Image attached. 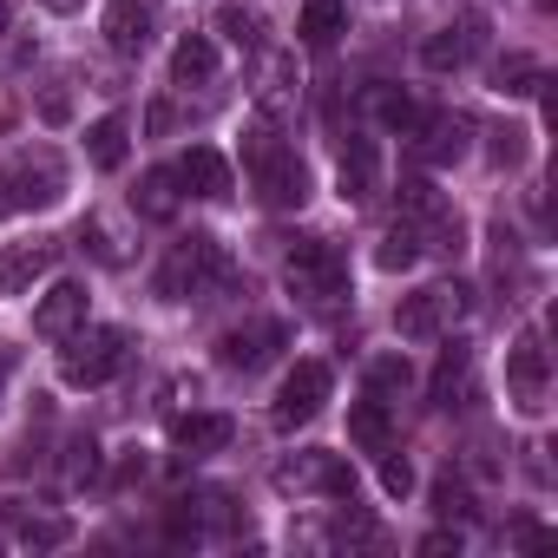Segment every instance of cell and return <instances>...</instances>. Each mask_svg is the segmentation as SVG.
Instances as JSON below:
<instances>
[{
    "label": "cell",
    "mask_w": 558,
    "mask_h": 558,
    "mask_svg": "<svg viewBox=\"0 0 558 558\" xmlns=\"http://www.w3.org/2000/svg\"><path fill=\"white\" fill-rule=\"evenodd\" d=\"M40 119H47V125H66V119H73V99H66V93H47V99H40Z\"/></svg>",
    "instance_id": "34"
},
{
    "label": "cell",
    "mask_w": 558,
    "mask_h": 558,
    "mask_svg": "<svg viewBox=\"0 0 558 558\" xmlns=\"http://www.w3.org/2000/svg\"><path fill=\"white\" fill-rule=\"evenodd\" d=\"M381 486H388L395 499H408V493H414V466H408L401 453H388V460H381Z\"/></svg>",
    "instance_id": "31"
},
{
    "label": "cell",
    "mask_w": 558,
    "mask_h": 558,
    "mask_svg": "<svg viewBox=\"0 0 558 558\" xmlns=\"http://www.w3.org/2000/svg\"><path fill=\"white\" fill-rule=\"evenodd\" d=\"M106 47L125 53V60H138L151 47V14L138 8V0H112L106 8Z\"/></svg>",
    "instance_id": "14"
},
{
    "label": "cell",
    "mask_w": 558,
    "mask_h": 558,
    "mask_svg": "<svg viewBox=\"0 0 558 558\" xmlns=\"http://www.w3.org/2000/svg\"><path fill=\"white\" fill-rule=\"evenodd\" d=\"M243 165H250V178H256V191H263V204L269 210H303L310 204V165L276 138V132H250L243 138Z\"/></svg>",
    "instance_id": "1"
},
{
    "label": "cell",
    "mask_w": 558,
    "mask_h": 558,
    "mask_svg": "<svg viewBox=\"0 0 558 558\" xmlns=\"http://www.w3.org/2000/svg\"><path fill=\"white\" fill-rule=\"evenodd\" d=\"M8 375H14V355H8V349H0V388H8Z\"/></svg>",
    "instance_id": "38"
},
{
    "label": "cell",
    "mask_w": 558,
    "mask_h": 558,
    "mask_svg": "<svg viewBox=\"0 0 558 558\" xmlns=\"http://www.w3.org/2000/svg\"><path fill=\"white\" fill-rule=\"evenodd\" d=\"M401 210L421 223V217H434V210H440V191H434L427 178H401Z\"/></svg>",
    "instance_id": "29"
},
{
    "label": "cell",
    "mask_w": 558,
    "mask_h": 558,
    "mask_svg": "<svg viewBox=\"0 0 558 558\" xmlns=\"http://www.w3.org/2000/svg\"><path fill=\"white\" fill-rule=\"evenodd\" d=\"M178 184L191 191V197H230V165H223V151L217 145H191L184 158H178Z\"/></svg>",
    "instance_id": "12"
},
{
    "label": "cell",
    "mask_w": 558,
    "mask_h": 558,
    "mask_svg": "<svg viewBox=\"0 0 558 558\" xmlns=\"http://www.w3.org/2000/svg\"><path fill=\"white\" fill-rule=\"evenodd\" d=\"M296 34H303V47H336L342 34H349V8L342 0H303V21H296Z\"/></svg>",
    "instance_id": "18"
},
{
    "label": "cell",
    "mask_w": 558,
    "mask_h": 558,
    "mask_svg": "<svg viewBox=\"0 0 558 558\" xmlns=\"http://www.w3.org/2000/svg\"><path fill=\"white\" fill-rule=\"evenodd\" d=\"M414 132H421V158L427 165H453L466 151V119H421Z\"/></svg>",
    "instance_id": "21"
},
{
    "label": "cell",
    "mask_w": 558,
    "mask_h": 558,
    "mask_svg": "<svg viewBox=\"0 0 558 558\" xmlns=\"http://www.w3.org/2000/svg\"><path fill=\"white\" fill-rule=\"evenodd\" d=\"M349 440H355L362 453H388V447H395L388 401H355V408H349Z\"/></svg>",
    "instance_id": "19"
},
{
    "label": "cell",
    "mask_w": 558,
    "mask_h": 558,
    "mask_svg": "<svg viewBox=\"0 0 558 558\" xmlns=\"http://www.w3.org/2000/svg\"><path fill=\"white\" fill-rule=\"evenodd\" d=\"M230 256H223V243L217 236H184L178 250H171V263L158 269V296H171V303H184V296H210V290H230Z\"/></svg>",
    "instance_id": "2"
},
{
    "label": "cell",
    "mask_w": 558,
    "mask_h": 558,
    "mask_svg": "<svg viewBox=\"0 0 558 558\" xmlns=\"http://www.w3.org/2000/svg\"><path fill=\"white\" fill-rule=\"evenodd\" d=\"M80 323H86V283H53L40 296V310H34V329L53 336V342H66Z\"/></svg>",
    "instance_id": "13"
},
{
    "label": "cell",
    "mask_w": 558,
    "mask_h": 558,
    "mask_svg": "<svg viewBox=\"0 0 558 558\" xmlns=\"http://www.w3.org/2000/svg\"><path fill=\"white\" fill-rule=\"evenodd\" d=\"M460 303H466V290H453V283L414 290V296H401V310H395V329H401L408 342H427V336H440V329L460 316Z\"/></svg>",
    "instance_id": "7"
},
{
    "label": "cell",
    "mask_w": 558,
    "mask_h": 558,
    "mask_svg": "<svg viewBox=\"0 0 558 558\" xmlns=\"http://www.w3.org/2000/svg\"><path fill=\"white\" fill-rule=\"evenodd\" d=\"M125 138H132L125 112H106V119H93V125H86V158H93L99 171H119V165H125V151H132Z\"/></svg>",
    "instance_id": "17"
},
{
    "label": "cell",
    "mask_w": 558,
    "mask_h": 558,
    "mask_svg": "<svg viewBox=\"0 0 558 558\" xmlns=\"http://www.w3.org/2000/svg\"><path fill=\"white\" fill-rule=\"evenodd\" d=\"M60 263V243L53 236H34V243H8L0 250V296H21V290H34L40 276Z\"/></svg>",
    "instance_id": "9"
},
{
    "label": "cell",
    "mask_w": 558,
    "mask_h": 558,
    "mask_svg": "<svg viewBox=\"0 0 558 558\" xmlns=\"http://www.w3.org/2000/svg\"><path fill=\"white\" fill-rule=\"evenodd\" d=\"M480 40H486V21H480V14H466V21L440 27V34L421 47V60H427V73H460V66L480 53Z\"/></svg>",
    "instance_id": "11"
},
{
    "label": "cell",
    "mask_w": 558,
    "mask_h": 558,
    "mask_svg": "<svg viewBox=\"0 0 558 558\" xmlns=\"http://www.w3.org/2000/svg\"><path fill=\"white\" fill-rule=\"evenodd\" d=\"M421 551H427V558H440V551H460V532H427V538H421Z\"/></svg>",
    "instance_id": "35"
},
{
    "label": "cell",
    "mask_w": 558,
    "mask_h": 558,
    "mask_svg": "<svg viewBox=\"0 0 558 558\" xmlns=\"http://www.w3.org/2000/svg\"><path fill=\"white\" fill-rule=\"evenodd\" d=\"M375 191H381V151H375V138H349V151H342V197L368 204Z\"/></svg>",
    "instance_id": "15"
},
{
    "label": "cell",
    "mask_w": 558,
    "mask_h": 558,
    "mask_svg": "<svg viewBox=\"0 0 558 558\" xmlns=\"http://www.w3.org/2000/svg\"><path fill=\"white\" fill-rule=\"evenodd\" d=\"M171 538H197V512L178 506V512H171Z\"/></svg>",
    "instance_id": "36"
},
{
    "label": "cell",
    "mask_w": 558,
    "mask_h": 558,
    "mask_svg": "<svg viewBox=\"0 0 558 558\" xmlns=\"http://www.w3.org/2000/svg\"><path fill=\"white\" fill-rule=\"evenodd\" d=\"M545 381H551V362H545V342L538 329H525L506 355V388H512V408L519 414H538L545 408Z\"/></svg>",
    "instance_id": "8"
},
{
    "label": "cell",
    "mask_w": 558,
    "mask_h": 558,
    "mask_svg": "<svg viewBox=\"0 0 558 558\" xmlns=\"http://www.w3.org/2000/svg\"><path fill=\"white\" fill-rule=\"evenodd\" d=\"M73 480H99V440H73Z\"/></svg>",
    "instance_id": "32"
},
{
    "label": "cell",
    "mask_w": 558,
    "mask_h": 558,
    "mask_svg": "<svg viewBox=\"0 0 558 558\" xmlns=\"http://www.w3.org/2000/svg\"><path fill=\"white\" fill-rule=\"evenodd\" d=\"M171 440H178L191 460L223 453V447H230V414H178V421H171Z\"/></svg>",
    "instance_id": "16"
},
{
    "label": "cell",
    "mask_w": 558,
    "mask_h": 558,
    "mask_svg": "<svg viewBox=\"0 0 558 558\" xmlns=\"http://www.w3.org/2000/svg\"><path fill=\"white\" fill-rule=\"evenodd\" d=\"M125 368V329H73V342H66V355H60V381L66 388H99V381H112Z\"/></svg>",
    "instance_id": "4"
},
{
    "label": "cell",
    "mask_w": 558,
    "mask_h": 558,
    "mask_svg": "<svg viewBox=\"0 0 558 558\" xmlns=\"http://www.w3.org/2000/svg\"><path fill=\"white\" fill-rule=\"evenodd\" d=\"M0 27H8V8H0Z\"/></svg>",
    "instance_id": "39"
},
{
    "label": "cell",
    "mask_w": 558,
    "mask_h": 558,
    "mask_svg": "<svg viewBox=\"0 0 558 558\" xmlns=\"http://www.w3.org/2000/svg\"><path fill=\"white\" fill-rule=\"evenodd\" d=\"M434 506H440L447 519H460V512H466V486H460V480H440V486H434Z\"/></svg>",
    "instance_id": "33"
},
{
    "label": "cell",
    "mask_w": 558,
    "mask_h": 558,
    "mask_svg": "<svg viewBox=\"0 0 558 558\" xmlns=\"http://www.w3.org/2000/svg\"><path fill=\"white\" fill-rule=\"evenodd\" d=\"M8 519H14V538L21 545H66L73 538L66 519H40V512H21V506H8Z\"/></svg>",
    "instance_id": "24"
},
{
    "label": "cell",
    "mask_w": 558,
    "mask_h": 558,
    "mask_svg": "<svg viewBox=\"0 0 558 558\" xmlns=\"http://www.w3.org/2000/svg\"><path fill=\"white\" fill-rule=\"evenodd\" d=\"M132 204H138L145 217H158V223H165V217L178 210V171H145V184L132 191Z\"/></svg>",
    "instance_id": "22"
},
{
    "label": "cell",
    "mask_w": 558,
    "mask_h": 558,
    "mask_svg": "<svg viewBox=\"0 0 558 558\" xmlns=\"http://www.w3.org/2000/svg\"><path fill=\"white\" fill-rule=\"evenodd\" d=\"M217 34L236 40V47H256V40H263V21H256L250 8H217Z\"/></svg>",
    "instance_id": "27"
},
{
    "label": "cell",
    "mask_w": 558,
    "mask_h": 558,
    "mask_svg": "<svg viewBox=\"0 0 558 558\" xmlns=\"http://www.w3.org/2000/svg\"><path fill=\"white\" fill-rule=\"evenodd\" d=\"M375 263H381V269H414V263H421V230H414V223H395V230L381 236Z\"/></svg>",
    "instance_id": "25"
},
{
    "label": "cell",
    "mask_w": 558,
    "mask_h": 558,
    "mask_svg": "<svg viewBox=\"0 0 558 558\" xmlns=\"http://www.w3.org/2000/svg\"><path fill=\"white\" fill-rule=\"evenodd\" d=\"M171 80H178V86H204V80H217V47H210V34H184V40H178V53H171Z\"/></svg>",
    "instance_id": "20"
},
{
    "label": "cell",
    "mask_w": 558,
    "mask_h": 558,
    "mask_svg": "<svg viewBox=\"0 0 558 558\" xmlns=\"http://www.w3.org/2000/svg\"><path fill=\"white\" fill-rule=\"evenodd\" d=\"M283 269H290V290L310 296V303H336V296L349 290V256H342L329 236H303V243H290Z\"/></svg>",
    "instance_id": "3"
},
{
    "label": "cell",
    "mask_w": 558,
    "mask_h": 558,
    "mask_svg": "<svg viewBox=\"0 0 558 558\" xmlns=\"http://www.w3.org/2000/svg\"><path fill=\"white\" fill-rule=\"evenodd\" d=\"M66 191V171L40 151V158H14V165H0V217H21V210H47L60 204Z\"/></svg>",
    "instance_id": "5"
},
{
    "label": "cell",
    "mask_w": 558,
    "mask_h": 558,
    "mask_svg": "<svg viewBox=\"0 0 558 558\" xmlns=\"http://www.w3.org/2000/svg\"><path fill=\"white\" fill-rule=\"evenodd\" d=\"M329 368L323 362H296L290 375H283V388H276V427H303V421H316L323 414V401H329Z\"/></svg>",
    "instance_id": "6"
},
{
    "label": "cell",
    "mask_w": 558,
    "mask_h": 558,
    "mask_svg": "<svg viewBox=\"0 0 558 558\" xmlns=\"http://www.w3.org/2000/svg\"><path fill=\"white\" fill-rule=\"evenodd\" d=\"M466 368H473V355L453 342L440 355V368H434V408H453V395H466Z\"/></svg>",
    "instance_id": "23"
},
{
    "label": "cell",
    "mask_w": 558,
    "mask_h": 558,
    "mask_svg": "<svg viewBox=\"0 0 558 558\" xmlns=\"http://www.w3.org/2000/svg\"><path fill=\"white\" fill-rule=\"evenodd\" d=\"M47 14H73V8H86V0H40Z\"/></svg>",
    "instance_id": "37"
},
{
    "label": "cell",
    "mask_w": 558,
    "mask_h": 558,
    "mask_svg": "<svg viewBox=\"0 0 558 558\" xmlns=\"http://www.w3.org/2000/svg\"><path fill=\"white\" fill-rule=\"evenodd\" d=\"M276 349H283V323H250V329H230V336H217V362H223V368H236V375L263 368Z\"/></svg>",
    "instance_id": "10"
},
{
    "label": "cell",
    "mask_w": 558,
    "mask_h": 558,
    "mask_svg": "<svg viewBox=\"0 0 558 558\" xmlns=\"http://www.w3.org/2000/svg\"><path fill=\"white\" fill-rule=\"evenodd\" d=\"M421 119H427V112H421L408 93H381V125H395V132H414Z\"/></svg>",
    "instance_id": "30"
},
{
    "label": "cell",
    "mask_w": 558,
    "mask_h": 558,
    "mask_svg": "<svg viewBox=\"0 0 558 558\" xmlns=\"http://www.w3.org/2000/svg\"><path fill=\"white\" fill-rule=\"evenodd\" d=\"M499 93H512V99H525V93H538V60H525V53H512V60H499Z\"/></svg>",
    "instance_id": "28"
},
{
    "label": "cell",
    "mask_w": 558,
    "mask_h": 558,
    "mask_svg": "<svg viewBox=\"0 0 558 558\" xmlns=\"http://www.w3.org/2000/svg\"><path fill=\"white\" fill-rule=\"evenodd\" d=\"M408 381H414V368H408V355H401V349L375 355V368H368V388H375V395H395V388H408Z\"/></svg>",
    "instance_id": "26"
}]
</instances>
